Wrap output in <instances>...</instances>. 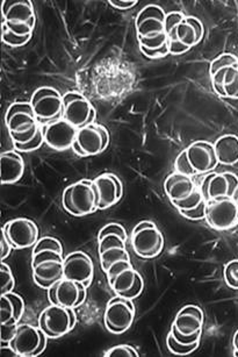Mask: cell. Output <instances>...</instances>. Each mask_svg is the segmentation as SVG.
<instances>
[{
  "instance_id": "836d02e7",
  "label": "cell",
  "mask_w": 238,
  "mask_h": 357,
  "mask_svg": "<svg viewBox=\"0 0 238 357\" xmlns=\"http://www.w3.org/2000/svg\"><path fill=\"white\" fill-rule=\"evenodd\" d=\"M41 250H55V252L63 254V245L58 241L57 238L53 236H43L39 238V241L36 242V245L33 247V254L41 252Z\"/></svg>"
},
{
  "instance_id": "9a60e30c",
  "label": "cell",
  "mask_w": 238,
  "mask_h": 357,
  "mask_svg": "<svg viewBox=\"0 0 238 357\" xmlns=\"http://www.w3.org/2000/svg\"><path fill=\"white\" fill-rule=\"evenodd\" d=\"M238 185V177L231 172H210L200 184V191L207 202L232 198Z\"/></svg>"
},
{
  "instance_id": "f546056e",
  "label": "cell",
  "mask_w": 238,
  "mask_h": 357,
  "mask_svg": "<svg viewBox=\"0 0 238 357\" xmlns=\"http://www.w3.org/2000/svg\"><path fill=\"white\" fill-rule=\"evenodd\" d=\"M201 342V341H200ZM200 342L192 343V344H184L177 341V340L171 335V333H168V337H166V346L168 349L175 355H180V356H185V355H189L193 351H196L198 349V347L200 346Z\"/></svg>"
},
{
  "instance_id": "7c38bea8",
  "label": "cell",
  "mask_w": 238,
  "mask_h": 357,
  "mask_svg": "<svg viewBox=\"0 0 238 357\" xmlns=\"http://www.w3.org/2000/svg\"><path fill=\"white\" fill-rule=\"evenodd\" d=\"M1 233L6 236L15 250L31 248L39 241L38 225L26 218H17L8 221L1 227Z\"/></svg>"
},
{
  "instance_id": "cb8c5ba5",
  "label": "cell",
  "mask_w": 238,
  "mask_h": 357,
  "mask_svg": "<svg viewBox=\"0 0 238 357\" xmlns=\"http://www.w3.org/2000/svg\"><path fill=\"white\" fill-rule=\"evenodd\" d=\"M205 315L203 311L196 305H186L175 315L172 325L182 335H192L203 332Z\"/></svg>"
},
{
  "instance_id": "8fae6325",
  "label": "cell",
  "mask_w": 238,
  "mask_h": 357,
  "mask_svg": "<svg viewBox=\"0 0 238 357\" xmlns=\"http://www.w3.org/2000/svg\"><path fill=\"white\" fill-rule=\"evenodd\" d=\"M63 119L81 130L95 123V109L85 96L79 92H68L63 95Z\"/></svg>"
},
{
  "instance_id": "7a4b0ae2",
  "label": "cell",
  "mask_w": 238,
  "mask_h": 357,
  "mask_svg": "<svg viewBox=\"0 0 238 357\" xmlns=\"http://www.w3.org/2000/svg\"><path fill=\"white\" fill-rule=\"evenodd\" d=\"M64 210L72 217H86L98 210V202L93 190V179L83 178L67 186L62 196Z\"/></svg>"
},
{
  "instance_id": "ba28073f",
  "label": "cell",
  "mask_w": 238,
  "mask_h": 357,
  "mask_svg": "<svg viewBox=\"0 0 238 357\" xmlns=\"http://www.w3.org/2000/svg\"><path fill=\"white\" fill-rule=\"evenodd\" d=\"M77 317L74 308L50 304L39 317V327L49 339H60L74 328Z\"/></svg>"
},
{
  "instance_id": "b9f144b4",
  "label": "cell",
  "mask_w": 238,
  "mask_h": 357,
  "mask_svg": "<svg viewBox=\"0 0 238 357\" xmlns=\"http://www.w3.org/2000/svg\"><path fill=\"white\" fill-rule=\"evenodd\" d=\"M170 333H171V335L178 342L184 343V344H192V343L200 342L201 337H203V332L196 333V334H192V335H182V333H179L173 325L171 326Z\"/></svg>"
},
{
  "instance_id": "277c9868",
  "label": "cell",
  "mask_w": 238,
  "mask_h": 357,
  "mask_svg": "<svg viewBox=\"0 0 238 357\" xmlns=\"http://www.w3.org/2000/svg\"><path fill=\"white\" fill-rule=\"evenodd\" d=\"M165 33L168 36L170 55L179 56L192 50L196 45V31L186 20L182 12H168L165 19Z\"/></svg>"
},
{
  "instance_id": "c3c4849f",
  "label": "cell",
  "mask_w": 238,
  "mask_h": 357,
  "mask_svg": "<svg viewBox=\"0 0 238 357\" xmlns=\"http://www.w3.org/2000/svg\"><path fill=\"white\" fill-rule=\"evenodd\" d=\"M234 348H235V356H238V331L235 333L234 335Z\"/></svg>"
},
{
  "instance_id": "4316f807",
  "label": "cell",
  "mask_w": 238,
  "mask_h": 357,
  "mask_svg": "<svg viewBox=\"0 0 238 357\" xmlns=\"http://www.w3.org/2000/svg\"><path fill=\"white\" fill-rule=\"evenodd\" d=\"M196 189L193 177L173 172L165 179L164 191L171 203L185 199Z\"/></svg>"
},
{
  "instance_id": "ffe728a7",
  "label": "cell",
  "mask_w": 238,
  "mask_h": 357,
  "mask_svg": "<svg viewBox=\"0 0 238 357\" xmlns=\"http://www.w3.org/2000/svg\"><path fill=\"white\" fill-rule=\"evenodd\" d=\"M41 127L45 142L54 151H63L72 148L77 137L78 128L68 123L67 120L61 119L51 125Z\"/></svg>"
},
{
  "instance_id": "4fadbf2b",
  "label": "cell",
  "mask_w": 238,
  "mask_h": 357,
  "mask_svg": "<svg viewBox=\"0 0 238 357\" xmlns=\"http://www.w3.org/2000/svg\"><path fill=\"white\" fill-rule=\"evenodd\" d=\"M206 220L215 231H228L238 225V205L232 198L207 202Z\"/></svg>"
},
{
  "instance_id": "bcb514c9",
  "label": "cell",
  "mask_w": 238,
  "mask_h": 357,
  "mask_svg": "<svg viewBox=\"0 0 238 357\" xmlns=\"http://www.w3.org/2000/svg\"><path fill=\"white\" fill-rule=\"evenodd\" d=\"M109 5L116 8V10H121V11H126V10H130L134 6H136V0H109Z\"/></svg>"
},
{
  "instance_id": "484cf974",
  "label": "cell",
  "mask_w": 238,
  "mask_h": 357,
  "mask_svg": "<svg viewBox=\"0 0 238 357\" xmlns=\"http://www.w3.org/2000/svg\"><path fill=\"white\" fill-rule=\"evenodd\" d=\"M25 312V301L15 292L1 294L0 322L1 325L18 326Z\"/></svg>"
},
{
  "instance_id": "ac0fdd59",
  "label": "cell",
  "mask_w": 238,
  "mask_h": 357,
  "mask_svg": "<svg viewBox=\"0 0 238 357\" xmlns=\"http://www.w3.org/2000/svg\"><path fill=\"white\" fill-rule=\"evenodd\" d=\"M63 271L64 278L79 282L88 287L95 276V266L86 252H74L64 257Z\"/></svg>"
},
{
  "instance_id": "7402d4cb",
  "label": "cell",
  "mask_w": 238,
  "mask_h": 357,
  "mask_svg": "<svg viewBox=\"0 0 238 357\" xmlns=\"http://www.w3.org/2000/svg\"><path fill=\"white\" fill-rule=\"evenodd\" d=\"M99 191V210H107L119 203L123 196V185L118 176L114 174H102L93 179Z\"/></svg>"
},
{
  "instance_id": "e575fe53",
  "label": "cell",
  "mask_w": 238,
  "mask_h": 357,
  "mask_svg": "<svg viewBox=\"0 0 238 357\" xmlns=\"http://www.w3.org/2000/svg\"><path fill=\"white\" fill-rule=\"evenodd\" d=\"M223 276L228 287L238 290V259H234L225 264Z\"/></svg>"
},
{
  "instance_id": "3957f363",
  "label": "cell",
  "mask_w": 238,
  "mask_h": 357,
  "mask_svg": "<svg viewBox=\"0 0 238 357\" xmlns=\"http://www.w3.org/2000/svg\"><path fill=\"white\" fill-rule=\"evenodd\" d=\"M105 273L109 287L116 296L134 301L143 292V278L134 269L130 261L123 259L114 263Z\"/></svg>"
},
{
  "instance_id": "4dcf8cb0",
  "label": "cell",
  "mask_w": 238,
  "mask_h": 357,
  "mask_svg": "<svg viewBox=\"0 0 238 357\" xmlns=\"http://www.w3.org/2000/svg\"><path fill=\"white\" fill-rule=\"evenodd\" d=\"M205 199V197L203 196V193L200 191L199 188L196 186V189L193 191L185 199L179 200V202H173L171 203L173 207H175L178 211H189L196 208L199 206L200 204L203 203Z\"/></svg>"
},
{
  "instance_id": "5b68a950",
  "label": "cell",
  "mask_w": 238,
  "mask_h": 357,
  "mask_svg": "<svg viewBox=\"0 0 238 357\" xmlns=\"http://www.w3.org/2000/svg\"><path fill=\"white\" fill-rule=\"evenodd\" d=\"M64 256L55 250H41L32 255L33 280L38 287L48 290L63 280Z\"/></svg>"
},
{
  "instance_id": "d6a6232c",
  "label": "cell",
  "mask_w": 238,
  "mask_h": 357,
  "mask_svg": "<svg viewBox=\"0 0 238 357\" xmlns=\"http://www.w3.org/2000/svg\"><path fill=\"white\" fill-rule=\"evenodd\" d=\"M0 280H1V294L13 292L15 287V280L11 268L3 261L0 264Z\"/></svg>"
},
{
  "instance_id": "d590c367",
  "label": "cell",
  "mask_w": 238,
  "mask_h": 357,
  "mask_svg": "<svg viewBox=\"0 0 238 357\" xmlns=\"http://www.w3.org/2000/svg\"><path fill=\"white\" fill-rule=\"evenodd\" d=\"M238 62V57L235 56L232 54L225 53L221 54L220 56H217L215 60L210 63L209 75L215 74L216 71L223 69V68L229 67L232 64H236Z\"/></svg>"
},
{
  "instance_id": "681fc988",
  "label": "cell",
  "mask_w": 238,
  "mask_h": 357,
  "mask_svg": "<svg viewBox=\"0 0 238 357\" xmlns=\"http://www.w3.org/2000/svg\"><path fill=\"white\" fill-rule=\"evenodd\" d=\"M232 200H234L235 203L237 204L238 205V185L237 188H236V190H235L234 196H232Z\"/></svg>"
},
{
  "instance_id": "44dd1931",
  "label": "cell",
  "mask_w": 238,
  "mask_h": 357,
  "mask_svg": "<svg viewBox=\"0 0 238 357\" xmlns=\"http://www.w3.org/2000/svg\"><path fill=\"white\" fill-rule=\"evenodd\" d=\"M127 241L119 235L109 234L98 238V252L104 273H106L114 263L119 261H130L127 250Z\"/></svg>"
},
{
  "instance_id": "83f0119b",
  "label": "cell",
  "mask_w": 238,
  "mask_h": 357,
  "mask_svg": "<svg viewBox=\"0 0 238 357\" xmlns=\"http://www.w3.org/2000/svg\"><path fill=\"white\" fill-rule=\"evenodd\" d=\"M76 142L84 153L85 158L95 156L104 151L102 137L97 123L78 130Z\"/></svg>"
},
{
  "instance_id": "30bf717a",
  "label": "cell",
  "mask_w": 238,
  "mask_h": 357,
  "mask_svg": "<svg viewBox=\"0 0 238 357\" xmlns=\"http://www.w3.org/2000/svg\"><path fill=\"white\" fill-rule=\"evenodd\" d=\"M48 336L40 327H34L27 324L17 326V331L10 346L15 349L18 356L36 357L45 351Z\"/></svg>"
},
{
  "instance_id": "ee69618b",
  "label": "cell",
  "mask_w": 238,
  "mask_h": 357,
  "mask_svg": "<svg viewBox=\"0 0 238 357\" xmlns=\"http://www.w3.org/2000/svg\"><path fill=\"white\" fill-rule=\"evenodd\" d=\"M186 20L193 26V29L196 31V45H199L205 36V27H203V22L196 17H186Z\"/></svg>"
},
{
  "instance_id": "8d00e7d4",
  "label": "cell",
  "mask_w": 238,
  "mask_h": 357,
  "mask_svg": "<svg viewBox=\"0 0 238 357\" xmlns=\"http://www.w3.org/2000/svg\"><path fill=\"white\" fill-rule=\"evenodd\" d=\"M106 357H138L140 354L136 348L130 344H118L112 347L105 353Z\"/></svg>"
},
{
  "instance_id": "2e32d148",
  "label": "cell",
  "mask_w": 238,
  "mask_h": 357,
  "mask_svg": "<svg viewBox=\"0 0 238 357\" xmlns=\"http://www.w3.org/2000/svg\"><path fill=\"white\" fill-rule=\"evenodd\" d=\"M184 153L196 176L210 174L220 165L217 161L214 144L208 141H194L186 148Z\"/></svg>"
},
{
  "instance_id": "9c48e42d",
  "label": "cell",
  "mask_w": 238,
  "mask_h": 357,
  "mask_svg": "<svg viewBox=\"0 0 238 357\" xmlns=\"http://www.w3.org/2000/svg\"><path fill=\"white\" fill-rule=\"evenodd\" d=\"M135 314L136 310L132 299L116 296L106 306L104 314L106 328L113 334H122L133 325Z\"/></svg>"
},
{
  "instance_id": "7dc6e473",
  "label": "cell",
  "mask_w": 238,
  "mask_h": 357,
  "mask_svg": "<svg viewBox=\"0 0 238 357\" xmlns=\"http://www.w3.org/2000/svg\"><path fill=\"white\" fill-rule=\"evenodd\" d=\"M98 128L100 130V134L102 137V144H104V151L109 148V142H111V137H109V132L105 126H102V123H98Z\"/></svg>"
},
{
  "instance_id": "603a6c76",
  "label": "cell",
  "mask_w": 238,
  "mask_h": 357,
  "mask_svg": "<svg viewBox=\"0 0 238 357\" xmlns=\"http://www.w3.org/2000/svg\"><path fill=\"white\" fill-rule=\"evenodd\" d=\"M214 91L222 98L238 99V62L210 76Z\"/></svg>"
},
{
  "instance_id": "f6af8a7d",
  "label": "cell",
  "mask_w": 238,
  "mask_h": 357,
  "mask_svg": "<svg viewBox=\"0 0 238 357\" xmlns=\"http://www.w3.org/2000/svg\"><path fill=\"white\" fill-rule=\"evenodd\" d=\"M12 250H13V248H12L11 243L8 242L6 236L1 233V235H0V259H1V262L8 259Z\"/></svg>"
},
{
  "instance_id": "8992f818",
  "label": "cell",
  "mask_w": 238,
  "mask_h": 357,
  "mask_svg": "<svg viewBox=\"0 0 238 357\" xmlns=\"http://www.w3.org/2000/svg\"><path fill=\"white\" fill-rule=\"evenodd\" d=\"M164 235L152 221H141L132 231V247L143 259H156L164 250Z\"/></svg>"
},
{
  "instance_id": "1f68e13d",
  "label": "cell",
  "mask_w": 238,
  "mask_h": 357,
  "mask_svg": "<svg viewBox=\"0 0 238 357\" xmlns=\"http://www.w3.org/2000/svg\"><path fill=\"white\" fill-rule=\"evenodd\" d=\"M33 36H19L15 33L10 31V29L5 25H1V40L5 45H8L10 47H15V48H19V47H24L25 45L31 41Z\"/></svg>"
},
{
  "instance_id": "f1b7e54d",
  "label": "cell",
  "mask_w": 238,
  "mask_h": 357,
  "mask_svg": "<svg viewBox=\"0 0 238 357\" xmlns=\"http://www.w3.org/2000/svg\"><path fill=\"white\" fill-rule=\"evenodd\" d=\"M217 161L220 165H234L238 162V137L227 134L214 142Z\"/></svg>"
},
{
  "instance_id": "d6986e66",
  "label": "cell",
  "mask_w": 238,
  "mask_h": 357,
  "mask_svg": "<svg viewBox=\"0 0 238 357\" xmlns=\"http://www.w3.org/2000/svg\"><path fill=\"white\" fill-rule=\"evenodd\" d=\"M166 12L157 5H148L141 10L135 20L137 36L154 38L165 33Z\"/></svg>"
},
{
  "instance_id": "ab89813d",
  "label": "cell",
  "mask_w": 238,
  "mask_h": 357,
  "mask_svg": "<svg viewBox=\"0 0 238 357\" xmlns=\"http://www.w3.org/2000/svg\"><path fill=\"white\" fill-rule=\"evenodd\" d=\"M207 211V200H203V203L200 204L199 206L189 211H179V213L182 214V217L189 220H203L206 219Z\"/></svg>"
},
{
  "instance_id": "74e56055",
  "label": "cell",
  "mask_w": 238,
  "mask_h": 357,
  "mask_svg": "<svg viewBox=\"0 0 238 357\" xmlns=\"http://www.w3.org/2000/svg\"><path fill=\"white\" fill-rule=\"evenodd\" d=\"M138 40V45L140 46L147 48V50H159L165 45H168V36L166 33H163L161 36H154V38H142V36H137Z\"/></svg>"
},
{
  "instance_id": "5bb4252c",
  "label": "cell",
  "mask_w": 238,
  "mask_h": 357,
  "mask_svg": "<svg viewBox=\"0 0 238 357\" xmlns=\"http://www.w3.org/2000/svg\"><path fill=\"white\" fill-rule=\"evenodd\" d=\"M86 290L88 287H85L84 284L63 278L48 289V299L50 304L74 310L84 304L88 294Z\"/></svg>"
},
{
  "instance_id": "d4e9b609",
  "label": "cell",
  "mask_w": 238,
  "mask_h": 357,
  "mask_svg": "<svg viewBox=\"0 0 238 357\" xmlns=\"http://www.w3.org/2000/svg\"><path fill=\"white\" fill-rule=\"evenodd\" d=\"M25 172V161L17 151L1 153L0 156V182L1 184H13L22 178Z\"/></svg>"
},
{
  "instance_id": "e0dca14e",
  "label": "cell",
  "mask_w": 238,
  "mask_h": 357,
  "mask_svg": "<svg viewBox=\"0 0 238 357\" xmlns=\"http://www.w3.org/2000/svg\"><path fill=\"white\" fill-rule=\"evenodd\" d=\"M5 123L13 144H27L36 137L40 130L34 113L17 112L5 116Z\"/></svg>"
},
{
  "instance_id": "52a82bcc",
  "label": "cell",
  "mask_w": 238,
  "mask_h": 357,
  "mask_svg": "<svg viewBox=\"0 0 238 357\" xmlns=\"http://www.w3.org/2000/svg\"><path fill=\"white\" fill-rule=\"evenodd\" d=\"M40 126H46L63 119V96L56 89L42 86L33 93L31 99Z\"/></svg>"
},
{
  "instance_id": "7bdbcfd3",
  "label": "cell",
  "mask_w": 238,
  "mask_h": 357,
  "mask_svg": "<svg viewBox=\"0 0 238 357\" xmlns=\"http://www.w3.org/2000/svg\"><path fill=\"white\" fill-rule=\"evenodd\" d=\"M141 53L143 54L144 56L149 59V60H159V59H164V57L170 55V50H168V45H165L159 50H147L144 47L140 46Z\"/></svg>"
},
{
  "instance_id": "60d3db41",
  "label": "cell",
  "mask_w": 238,
  "mask_h": 357,
  "mask_svg": "<svg viewBox=\"0 0 238 357\" xmlns=\"http://www.w3.org/2000/svg\"><path fill=\"white\" fill-rule=\"evenodd\" d=\"M109 234L119 235L120 238H122L123 240L127 241V231L122 225L116 224V222H111V224L106 225L99 231L98 238Z\"/></svg>"
},
{
  "instance_id": "6da1fadb",
  "label": "cell",
  "mask_w": 238,
  "mask_h": 357,
  "mask_svg": "<svg viewBox=\"0 0 238 357\" xmlns=\"http://www.w3.org/2000/svg\"><path fill=\"white\" fill-rule=\"evenodd\" d=\"M1 25L6 26L17 36H33L36 26L33 1L4 0L1 3Z\"/></svg>"
},
{
  "instance_id": "f35d334b",
  "label": "cell",
  "mask_w": 238,
  "mask_h": 357,
  "mask_svg": "<svg viewBox=\"0 0 238 357\" xmlns=\"http://www.w3.org/2000/svg\"><path fill=\"white\" fill-rule=\"evenodd\" d=\"M45 142V137H43L42 127L40 126L39 132L36 134V137L32 141H29L27 144H15V151H22V153H31V151H38L41 148Z\"/></svg>"
}]
</instances>
